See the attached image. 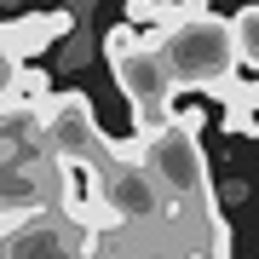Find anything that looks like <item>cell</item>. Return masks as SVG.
I'll list each match as a JSON object with an SVG mask.
<instances>
[{
  "mask_svg": "<svg viewBox=\"0 0 259 259\" xmlns=\"http://www.w3.org/2000/svg\"><path fill=\"white\" fill-rule=\"evenodd\" d=\"M58 207V156L47 139L40 104L12 98L0 110V219Z\"/></svg>",
  "mask_w": 259,
  "mask_h": 259,
  "instance_id": "cell-1",
  "label": "cell"
},
{
  "mask_svg": "<svg viewBox=\"0 0 259 259\" xmlns=\"http://www.w3.org/2000/svg\"><path fill=\"white\" fill-rule=\"evenodd\" d=\"M156 52L167 58V75L179 81V93H219L242 64L231 18H213V12H196V18H179L173 29H161Z\"/></svg>",
  "mask_w": 259,
  "mask_h": 259,
  "instance_id": "cell-2",
  "label": "cell"
},
{
  "mask_svg": "<svg viewBox=\"0 0 259 259\" xmlns=\"http://www.w3.org/2000/svg\"><path fill=\"white\" fill-rule=\"evenodd\" d=\"M133 139H139V161L150 167V179L167 190V202H213L207 156H202V115L179 110L156 133H133Z\"/></svg>",
  "mask_w": 259,
  "mask_h": 259,
  "instance_id": "cell-3",
  "label": "cell"
},
{
  "mask_svg": "<svg viewBox=\"0 0 259 259\" xmlns=\"http://www.w3.org/2000/svg\"><path fill=\"white\" fill-rule=\"evenodd\" d=\"M40 115H47V139H52V156L69 161V167H93V173H110L121 161H139V139H104L93 104L87 93H52L40 104Z\"/></svg>",
  "mask_w": 259,
  "mask_h": 259,
  "instance_id": "cell-4",
  "label": "cell"
},
{
  "mask_svg": "<svg viewBox=\"0 0 259 259\" xmlns=\"http://www.w3.org/2000/svg\"><path fill=\"white\" fill-rule=\"evenodd\" d=\"M110 75H115V87H121V98H127L139 133H156L161 121L179 115V81L167 75V58L156 52V35H144L139 47L115 52L110 58Z\"/></svg>",
  "mask_w": 259,
  "mask_h": 259,
  "instance_id": "cell-5",
  "label": "cell"
},
{
  "mask_svg": "<svg viewBox=\"0 0 259 259\" xmlns=\"http://www.w3.org/2000/svg\"><path fill=\"white\" fill-rule=\"evenodd\" d=\"M0 259H98V231H75L52 207L0 219Z\"/></svg>",
  "mask_w": 259,
  "mask_h": 259,
  "instance_id": "cell-6",
  "label": "cell"
},
{
  "mask_svg": "<svg viewBox=\"0 0 259 259\" xmlns=\"http://www.w3.org/2000/svg\"><path fill=\"white\" fill-rule=\"evenodd\" d=\"M6 35H12V47H18V58H40V52H52V40L75 35V12H69V6L23 12V18L6 23Z\"/></svg>",
  "mask_w": 259,
  "mask_h": 259,
  "instance_id": "cell-7",
  "label": "cell"
},
{
  "mask_svg": "<svg viewBox=\"0 0 259 259\" xmlns=\"http://www.w3.org/2000/svg\"><path fill=\"white\" fill-rule=\"evenodd\" d=\"M231 35H236V58L259 75V0H253V6H242L236 18H231Z\"/></svg>",
  "mask_w": 259,
  "mask_h": 259,
  "instance_id": "cell-8",
  "label": "cell"
},
{
  "mask_svg": "<svg viewBox=\"0 0 259 259\" xmlns=\"http://www.w3.org/2000/svg\"><path fill=\"white\" fill-rule=\"evenodd\" d=\"M179 18H185V0H127V23H156V35L161 29H173Z\"/></svg>",
  "mask_w": 259,
  "mask_h": 259,
  "instance_id": "cell-9",
  "label": "cell"
},
{
  "mask_svg": "<svg viewBox=\"0 0 259 259\" xmlns=\"http://www.w3.org/2000/svg\"><path fill=\"white\" fill-rule=\"evenodd\" d=\"M18 69H23V58H18V47H12L6 23H0V110L18 98Z\"/></svg>",
  "mask_w": 259,
  "mask_h": 259,
  "instance_id": "cell-10",
  "label": "cell"
},
{
  "mask_svg": "<svg viewBox=\"0 0 259 259\" xmlns=\"http://www.w3.org/2000/svg\"><path fill=\"white\" fill-rule=\"evenodd\" d=\"M52 98V75L40 64H23L18 69V104H47Z\"/></svg>",
  "mask_w": 259,
  "mask_h": 259,
  "instance_id": "cell-11",
  "label": "cell"
},
{
  "mask_svg": "<svg viewBox=\"0 0 259 259\" xmlns=\"http://www.w3.org/2000/svg\"><path fill=\"white\" fill-rule=\"evenodd\" d=\"M219 104H248V110L259 115V81H236L231 75V81L219 87Z\"/></svg>",
  "mask_w": 259,
  "mask_h": 259,
  "instance_id": "cell-12",
  "label": "cell"
},
{
  "mask_svg": "<svg viewBox=\"0 0 259 259\" xmlns=\"http://www.w3.org/2000/svg\"><path fill=\"white\" fill-rule=\"evenodd\" d=\"M225 133H248V139H259V115L248 110V104H225Z\"/></svg>",
  "mask_w": 259,
  "mask_h": 259,
  "instance_id": "cell-13",
  "label": "cell"
}]
</instances>
